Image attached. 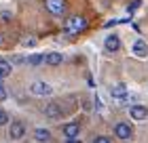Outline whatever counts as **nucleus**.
Masks as SVG:
<instances>
[{
	"mask_svg": "<svg viewBox=\"0 0 148 143\" xmlns=\"http://www.w3.org/2000/svg\"><path fill=\"white\" fill-rule=\"evenodd\" d=\"M45 4H47V11L51 15H64V11H66L64 0H45Z\"/></svg>",
	"mask_w": 148,
	"mask_h": 143,
	"instance_id": "obj_4",
	"label": "nucleus"
},
{
	"mask_svg": "<svg viewBox=\"0 0 148 143\" xmlns=\"http://www.w3.org/2000/svg\"><path fill=\"white\" fill-rule=\"evenodd\" d=\"M114 135H116L119 139L127 141V139H131L133 131H131V126H129V124H125V122H119V124L114 126Z\"/></svg>",
	"mask_w": 148,
	"mask_h": 143,
	"instance_id": "obj_6",
	"label": "nucleus"
},
{
	"mask_svg": "<svg viewBox=\"0 0 148 143\" xmlns=\"http://www.w3.org/2000/svg\"><path fill=\"white\" fill-rule=\"evenodd\" d=\"M104 46H106V51H110V53H116L121 49V40L116 34H110V36H106L104 40Z\"/></svg>",
	"mask_w": 148,
	"mask_h": 143,
	"instance_id": "obj_7",
	"label": "nucleus"
},
{
	"mask_svg": "<svg viewBox=\"0 0 148 143\" xmlns=\"http://www.w3.org/2000/svg\"><path fill=\"white\" fill-rule=\"evenodd\" d=\"M6 99V91L2 88V84H0V101H4Z\"/></svg>",
	"mask_w": 148,
	"mask_h": 143,
	"instance_id": "obj_21",
	"label": "nucleus"
},
{
	"mask_svg": "<svg viewBox=\"0 0 148 143\" xmlns=\"http://www.w3.org/2000/svg\"><path fill=\"white\" fill-rule=\"evenodd\" d=\"M45 116L51 118V120H59L64 116V110L55 103V101H51V103H47V107H45Z\"/></svg>",
	"mask_w": 148,
	"mask_h": 143,
	"instance_id": "obj_5",
	"label": "nucleus"
},
{
	"mask_svg": "<svg viewBox=\"0 0 148 143\" xmlns=\"http://www.w3.org/2000/svg\"><path fill=\"white\" fill-rule=\"evenodd\" d=\"M9 137L13 139V141H19V139H23L25 137V124L23 122H13V124L9 126Z\"/></svg>",
	"mask_w": 148,
	"mask_h": 143,
	"instance_id": "obj_2",
	"label": "nucleus"
},
{
	"mask_svg": "<svg viewBox=\"0 0 148 143\" xmlns=\"http://www.w3.org/2000/svg\"><path fill=\"white\" fill-rule=\"evenodd\" d=\"M93 143H110V139H108V137H95V139H93Z\"/></svg>",
	"mask_w": 148,
	"mask_h": 143,
	"instance_id": "obj_20",
	"label": "nucleus"
},
{
	"mask_svg": "<svg viewBox=\"0 0 148 143\" xmlns=\"http://www.w3.org/2000/svg\"><path fill=\"white\" fill-rule=\"evenodd\" d=\"M78 133H80V126L76 124V122H70V124H66V126H64V137H66V139H74V137H78Z\"/></svg>",
	"mask_w": 148,
	"mask_h": 143,
	"instance_id": "obj_9",
	"label": "nucleus"
},
{
	"mask_svg": "<svg viewBox=\"0 0 148 143\" xmlns=\"http://www.w3.org/2000/svg\"><path fill=\"white\" fill-rule=\"evenodd\" d=\"M0 19H2V21H11L13 17H11V13H9V11H2V13H0Z\"/></svg>",
	"mask_w": 148,
	"mask_h": 143,
	"instance_id": "obj_18",
	"label": "nucleus"
},
{
	"mask_svg": "<svg viewBox=\"0 0 148 143\" xmlns=\"http://www.w3.org/2000/svg\"><path fill=\"white\" fill-rule=\"evenodd\" d=\"M138 6H140V0H133V2H131L129 6H127V11H129V13H131V11H136V9H138Z\"/></svg>",
	"mask_w": 148,
	"mask_h": 143,
	"instance_id": "obj_19",
	"label": "nucleus"
},
{
	"mask_svg": "<svg viewBox=\"0 0 148 143\" xmlns=\"http://www.w3.org/2000/svg\"><path fill=\"white\" fill-rule=\"evenodd\" d=\"M45 61H47V65H62L64 63V55L62 53H49V55L45 57Z\"/></svg>",
	"mask_w": 148,
	"mask_h": 143,
	"instance_id": "obj_13",
	"label": "nucleus"
},
{
	"mask_svg": "<svg viewBox=\"0 0 148 143\" xmlns=\"http://www.w3.org/2000/svg\"><path fill=\"white\" fill-rule=\"evenodd\" d=\"M110 95L114 99H121L123 101L125 97H127V88H125V84H112L110 86Z\"/></svg>",
	"mask_w": 148,
	"mask_h": 143,
	"instance_id": "obj_11",
	"label": "nucleus"
},
{
	"mask_svg": "<svg viewBox=\"0 0 148 143\" xmlns=\"http://www.w3.org/2000/svg\"><path fill=\"white\" fill-rule=\"evenodd\" d=\"M34 139L40 143H49L51 141V131L49 128H36L34 131Z\"/></svg>",
	"mask_w": 148,
	"mask_h": 143,
	"instance_id": "obj_12",
	"label": "nucleus"
},
{
	"mask_svg": "<svg viewBox=\"0 0 148 143\" xmlns=\"http://www.w3.org/2000/svg\"><path fill=\"white\" fill-rule=\"evenodd\" d=\"M45 61V55H30L28 57V65H32V67H38L40 63Z\"/></svg>",
	"mask_w": 148,
	"mask_h": 143,
	"instance_id": "obj_15",
	"label": "nucleus"
},
{
	"mask_svg": "<svg viewBox=\"0 0 148 143\" xmlns=\"http://www.w3.org/2000/svg\"><path fill=\"white\" fill-rule=\"evenodd\" d=\"M131 51H133V55L136 57H148V44L144 42V40H138V42H133V46H131Z\"/></svg>",
	"mask_w": 148,
	"mask_h": 143,
	"instance_id": "obj_8",
	"label": "nucleus"
},
{
	"mask_svg": "<svg viewBox=\"0 0 148 143\" xmlns=\"http://www.w3.org/2000/svg\"><path fill=\"white\" fill-rule=\"evenodd\" d=\"M11 72H13V65L9 63V61L0 59V78H6V76H11Z\"/></svg>",
	"mask_w": 148,
	"mask_h": 143,
	"instance_id": "obj_14",
	"label": "nucleus"
},
{
	"mask_svg": "<svg viewBox=\"0 0 148 143\" xmlns=\"http://www.w3.org/2000/svg\"><path fill=\"white\" fill-rule=\"evenodd\" d=\"M21 42H23V46H34V44H36V38H30V36H25V38L21 40Z\"/></svg>",
	"mask_w": 148,
	"mask_h": 143,
	"instance_id": "obj_17",
	"label": "nucleus"
},
{
	"mask_svg": "<svg viewBox=\"0 0 148 143\" xmlns=\"http://www.w3.org/2000/svg\"><path fill=\"white\" fill-rule=\"evenodd\" d=\"M129 114H131L133 120H146L148 118V110L142 107V105H133L131 110H129Z\"/></svg>",
	"mask_w": 148,
	"mask_h": 143,
	"instance_id": "obj_10",
	"label": "nucleus"
},
{
	"mask_svg": "<svg viewBox=\"0 0 148 143\" xmlns=\"http://www.w3.org/2000/svg\"><path fill=\"white\" fill-rule=\"evenodd\" d=\"M87 30V19L80 15H72L66 19V32L68 34H80Z\"/></svg>",
	"mask_w": 148,
	"mask_h": 143,
	"instance_id": "obj_1",
	"label": "nucleus"
},
{
	"mask_svg": "<svg viewBox=\"0 0 148 143\" xmlns=\"http://www.w3.org/2000/svg\"><path fill=\"white\" fill-rule=\"evenodd\" d=\"M0 44H2V36H0Z\"/></svg>",
	"mask_w": 148,
	"mask_h": 143,
	"instance_id": "obj_23",
	"label": "nucleus"
},
{
	"mask_svg": "<svg viewBox=\"0 0 148 143\" xmlns=\"http://www.w3.org/2000/svg\"><path fill=\"white\" fill-rule=\"evenodd\" d=\"M4 124H9V116H6L4 110H0V126H4Z\"/></svg>",
	"mask_w": 148,
	"mask_h": 143,
	"instance_id": "obj_16",
	"label": "nucleus"
},
{
	"mask_svg": "<svg viewBox=\"0 0 148 143\" xmlns=\"http://www.w3.org/2000/svg\"><path fill=\"white\" fill-rule=\"evenodd\" d=\"M66 143H80V139H76V137H74V139H68Z\"/></svg>",
	"mask_w": 148,
	"mask_h": 143,
	"instance_id": "obj_22",
	"label": "nucleus"
},
{
	"mask_svg": "<svg viewBox=\"0 0 148 143\" xmlns=\"http://www.w3.org/2000/svg\"><path fill=\"white\" fill-rule=\"evenodd\" d=\"M30 91H32V95H45V97H47V95L53 93V86L47 84V82H42V80H36V82H32Z\"/></svg>",
	"mask_w": 148,
	"mask_h": 143,
	"instance_id": "obj_3",
	"label": "nucleus"
}]
</instances>
